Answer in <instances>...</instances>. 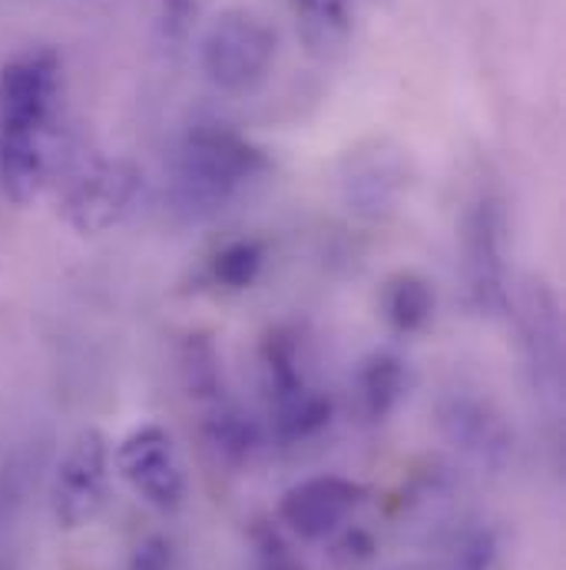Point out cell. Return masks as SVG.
Listing matches in <instances>:
<instances>
[{
	"mask_svg": "<svg viewBox=\"0 0 566 570\" xmlns=\"http://www.w3.org/2000/svg\"><path fill=\"white\" fill-rule=\"evenodd\" d=\"M272 159L242 134L222 124H199L179 142L172 159L169 199L186 219H209L222 213L242 186L269 173Z\"/></svg>",
	"mask_w": 566,
	"mask_h": 570,
	"instance_id": "1",
	"label": "cell"
},
{
	"mask_svg": "<svg viewBox=\"0 0 566 570\" xmlns=\"http://www.w3.org/2000/svg\"><path fill=\"white\" fill-rule=\"evenodd\" d=\"M199 57L206 77L222 94H249L272 70L276 30L249 10H226L206 30Z\"/></svg>",
	"mask_w": 566,
	"mask_h": 570,
	"instance_id": "2",
	"label": "cell"
},
{
	"mask_svg": "<svg viewBox=\"0 0 566 570\" xmlns=\"http://www.w3.org/2000/svg\"><path fill=\"white\" fill-rule=\"evenodd\" d=\"M504 243H507L504 203L500 196L484 189L470 199V206L464 209V223H460L464 283H467V295L474 308L484 315H504L510 308Z\"/></svg>",
	"mask_w": 566,
	"mask_h": 570,
	"instance_id": "3",
	"label": "cell"
},
{
	"mask_svg": "<svg viewBox=\"0 0 566 570\" xmlns=\"http://www.w3.org/2000/svg\"><path fill=\"white\" fill-rule=\"evenodd\" d=\"M110 448L103 431H80L57 464L53 478V514L63 528H80L97 518L107 501Z\"/></svg>",
	"mask_w": 566,
	"mask_h": 570,
	"instance_id": "4",
	"label": "cell"
},
{
	"mask_svg": "<svg viewBox=\"0 0 566 570\" xmlns=\"http://www.w3.org/2000/svg\"><path fill=\"white\" fill-rule=\"evenodd\" d=\"M117 471L156 511L169 514L186 501V478L166 428L140 425L130 431L117 448Z\"/></svg>",
	"mask_w": 566,
	"mask_h": 570,
	"instance_id": "5",
	"label": "cell"
},
{
	"mask_svg": "<svg viewBox=\"0 0 566 570\" xmlns=\"http://www.w3.org/2000/svg\"><path fill=\"white\" fill-rule=\"evenodd\" d=\"M142 176L130 159H107L83 173L67 193L63 216L80 236H100L113 229L137 203Z\"/></svg>",
	"mask_w": 566,
	"mask_h": 570,
	"instance_id": "6",
	"label": "cell"
},
{
	"mask_svg": "<svg viewBox=\"0 0 566 570\" xmlns=\"http://www.w3.org/2000/svg\"><path fill=\"white\" fill-rule=\"evenodd\" d=\"M57 100V57L50 50L10 60L0 70V127L3 134L47 130Z\"/></svg>",
	"mask_w": 566,
	"mask_h": 570,
	"instance_id": "7",
	"label": "cell"
},
{
	"mask_svg": "<svg viewBox=\"0 0 566 570\" xmlns=\"http://www.w3.org/2000/svg\"><path fill=\"white\" fill-rule=\"evenodd\" d=\"M361 498L365 488L348 478L338 474L308 478L285 491L279 501V521L301 541H325L351 518Z\"/></svg>",
	"mask_w": 566,
	"mask_h": 570,
	"instance_id": "8",
	"label": "cell"
},
{
	"mask_svg": "<svg viewBox=\"0 0 566 570\" xmlns=\"http://www.w3.org/2000/svg\"><path fill=\"white\" fill-rule=\"evenodd\" d=\"M408 186V169L401 149L375 142L358 149L345 163V199L365 219H385L398 209Z\"/></svg>",
	"mask_w": 566,
	"mask_h": 570,
	"instance_id": "9",
	"label": "cell"
},
{
	"mask_svg": "<svg viewBox=\"0 0 566 570\" xmlns=\"http://www.w3.org/2000/svg\"><path fill=\"white\" fill-rule=\"evenodd\" d=\"M517 325L534 379L557 382L560 358H564V322H560V302L544 279H527V285L520 288Z\"/></svg>",
	"mask_w": 566,
	"mask_h": 570,
	"instance_id": "10",
	"label": "cell"
},
{
	"mask_svg": "<svg viewBox=\"0 0 566 570\" xmlns=\"http://www.w3.org/2000/svg\"><path fill=\"white\" fill-rule=\"evenodd\" d=\"M0 176L13 203H30L40 196L50 176V159L43 153V130L0 137Z\"/></svg>",
	"mask_w": 566,
	"mask_h": 570,
	"instance_id": "11",
	"label": "cell"
},
{
	"mask_svg": "<svg viewBox=\"0 0 566 570\" xmlns=\"http://www.w3.org/2000/svg\"><path fill=\"white\" fill-rule=\"evenodd\" d=\"M440 425L454 444H460L480 458H497L510 444L507 428L500 425V419L474 399H450L440 409Z\"/></svg>",
	"mask_w": 566,
	"mask_h": 570,
	"instance_id": "12",
	"label": "cell"
},
{
	"mask_svg": "<svg viewBox=\"0 0 566 570\" xmlns=\"http://www.w3.org/2000/svg\"><path fill=\"white\" fill-rule=\"evenodd\" d=\"M202 438H206L209 451L226 468H246L252 461V454L259 451V444H262L259 425L246 412L229 405L226 399L216 402V405H206Z\"/></svg>",
	"mask_w": 566,
	"mask_h": 570,
	"instance_id": "13",
	"label": "cell"
},
{
	"mask_svg": "<svg viewBox=\"0 0 566 570\" xmlns=\"http://www.w3.org/2000/svg\"><path fill=\"white\" fill-rule=\"evenodd\" d=\"M358 409L368 422H381L395 412V405L408 392V368L391 352H375L361 362L355 375Z\"/></svg>",
	"mask_w": 566,
	"mask_h": 570,
	"instance_id": "14",
	"label": "cell"
},
{
	"mask_svg": "<svg viewBox=\"0 0 566 570\" xmlns=\"http://www.w3.org/2000/svg\"><path fill=\"white\" fill-rule=\"evenodd\" d=\"M301 40L315 57H335L351 37V0H291Z\"/></svg>",
	"mask_w": 566,
	"mask_h": 570,
	"instance_id": "15",
	"label": "cell"
},
{
	"mask_svg": "<svg viewBox=\"0 0 566 570\" xmlns=\"http://www.w3.org/2000/svg\"><path fill=\"white\" fill-rule=\"evenodd\" d=\"M381 312L395 332L415 335L434 315V288L415 273H398L381 288Z\"/></svg>",
	"mask_w": 566,
	"mask_h": 570,
	"instance_id": "16",
	"label": "cell"
},
{
	"mask_svg": "<svg viewBox=\"0 0 566 570\" xmlns=\"http://www.w3.org/2000/svg\"><path fill=\"white\" fill-rule=\"evenodd\" d=\"M331 399L315 392V389H298L291 395H285L279 402H272V434L282 444H295L305 438H315L318 431H325L331 422Z\"/></svg>",
	"mask_w": 566,
	"mask_h": 570,
	"instance_id": "17",
	"label": "cell"
},
{
	"mask_svg": "<svg viewBox=\"0 0 566 570\" xmlns=\"http://www.w3.org/2000/svg\"><path fill=\"white\" fill-rule=\"evenodd\" d=\"M262 375H266V389H269V402H279L285 395L305 389V375H301V338L295 328L279 325L272 332H266L262 348Z\"/></svg>",
	"mask_w": 566,
	"mask_h": 570,
	"instance_id": "18",
	"label": "cell"
},
{
	"mask_svg": "<svg viewBox=\"0 0 566 570\" xmlns=\"http://www.w3.org/2000/svg\"><path fill=\"white\" fill-rule=\"evenodd\" d=\"M179 379L182 389L189 392V399L202 402V405H216L222 402V362L216 352V342L202 332L186 335L182 348H179Z\"/></svg>",
	"mask_w": 566,
	"mask_h": 570,
	"instance_id": "19",
	"label": "cell"
},
{
	"mask_svg": "<svg viewBox=\"0 0 566 570\" xmlns=\"http://www.w3.org/2000/svg\"><path fill=\"white\" fill-rule=\"evenodd\" d=\"M266 243L262 239H236L226 243L212 263H209V279L226 288V292H242L249 285L259 283L262 269H266Z\"/></svg>",
	"mask_w": 566,
	"mask_h": 570,
	"instance_id": "20",
	"label": "cell"
},
{
	"mask_svg": "<svg viewBox=\"0 0 566 570\" xmlns=\"http://www.w3.org/2000/svg\"><path fill=\"white\" fill-rule=\"evenodd\" d=\"M172 561H176L172 544L156 534V538H146V541L137 544L127 570H172Z\"/></svg>",
	"mask_w": 566,
	"mask_h": 570,
	"instance_id": "21",
	"label": "cell"
},
{
	"mask_svg": "<svg viewBox=\"0 0 566 570\" xmlns=\"http://www.w3.org/2000/svg\"><path fill=\"white\" fill-rule=\"evenodd\" d=\"M494 558H497V541H494V534H490V531H477V534L460 548L454 570H490Z\"/></svg>",
	"mask_w": 566,
	"mask_h": 570,
	"instance_id": "22",
	"label": "cell"
},
{
	"mask_svg": "<svg viewBox=\"0 0 566 570\" xmlns=\"http://www.w3.org/2000/svg\"><path fill=\"white\" fill-rule=\"evenodd\" d=\"M206 0H162V23L169 37H186L189 27L199 20Z\"/></svg>",
	"mask_w": 566,
	"mask_h": 570,
	"instance_id": "23",
	"label": "cell"
},
{
	"mask_svg": "<svg viewBox=\"0 0 566 570\" xmlns=\"http://www.w3.org/2000/svg\"><path fill=\"white\" fill-rule=\"evenodd\" d=\"M375 551H378L375 538H371L368 531H361V528H351V531H348V534H341V541L335 544V558H338L341 564H361V561H371V558H375Z\"/></svg>",
	"mask_w": 566,
	"mask_h": 570,
	"instance_id": "24",
	"label": "cell"
},
{
	"mask_svg": "<svg viewBox=\"0 0 566 570\" xmlns=\"http://www.w3.org/2000/svg\"><path fill=\"white\" fill-rule=\"evenodd\" d=\"M259 570H301V568H295L288 554H279V558H266Z\"/></svg>",
	"mask_w": 566,
	"mask_h": 570,
	"instance_id": "25",
	"label": "cell"
}]
</instances>
